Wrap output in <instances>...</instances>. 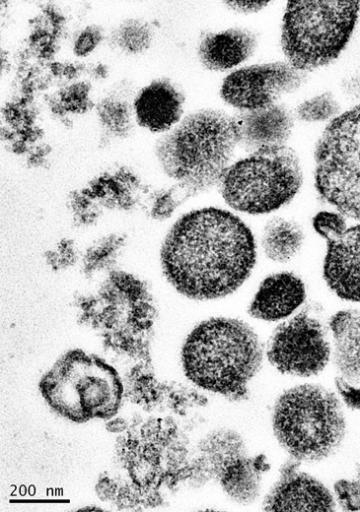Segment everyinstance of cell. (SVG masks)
<instances>
[{
    "label": "cell",
    "mask_w": 360,
    "mask_h": 512,
    "mask_svg": "<svg viewBox=\"0 0 360 512\" xmlns=\"http://www.w3.org/2000/svg\"><path fill=\"white\" fill-rule=\"evenodd\" d=\"M160 258L166 279L180 294L214 300L234 293L249 278L257 247L241 218L225 209L205 207L173 224Z\"/></svg>",
    "instance_id": "1"
},
{
    "label": "cell",
    "mask_w": 360,
    "mask_h": 512,
    "mask_svg": "<svg viewBox=\"0 0 360 512\" xmlns=\"http://www.w3.org/2000/svg\"><path fill=\"white\" fill-rule=\"evenodd\" d=\"M239 146L235 115L200 109L181 119L157 142L156 154L164 172L177 182L186 199L219 184Z\"/></svg>",
    "instance_id": "2"
},
{
    "label": "cell",
    "mask_w": 360,
    "mask_h": 512,
    "mask_svg": "<svg viewBox=\"0 0 360 512\" xmlns=\"http://www.w3.org/2000/svg\"><path fill=\"white\" fill-rule=\"evenodd\" d=\"M262 361L258 335L234 318L214 317L199 323L181 350L183 371L192 383L229 397L245 394Z\"/></svg>",
    "instance_id": "3"
},
{
    "label": "cell",
    "mask_w": 360,
    "mask_h": 512,
    "mask_svg": "<svg viewBox=\"0 0 360 512\" xmlns=\"http://www.w3.org/2000/svg\"><path fill=\"white\" fill-rule=\"evenodd\" d=\"M274 435L298 462H318L334 454L343 443L347 422L339 396L315 384L284 391L272 412Z\"/></svg>",
    "instance_id": "4"
},
{
    "label": "cell",
    "mask_w": 360,
    "mask_h": 512,
    "mask_svg": "<svg viewBox=\"0 0 360 512\" xmlns=\"http://www.w3.org/2000/svg\"><path fill=\"white\" fill-rule=\"evenodd\" d=\"M39 390L55 413L75 423L112 418L124 391L110 364L80 349L62 355L39 381Z\"/></svg>",
    "instance_id": "5"
},
{
    "label": "cell",
    "mask_w": 360,
    "mask_h": 512,
    "mask_svg": "<svg viewBox=\"0 0 360 512\" xmlns=\"http://www.w3.org/2000/svg\"><path fill=\"white\" fill-rule=\"evenodd\" d=\"M359 12L358 1L287 2L281 28L286 61L305 73L335 61L353 35Z\"/></svg>",
    "instance_id": "6"
},
{
    "label": "cell",
    "mask_w": 360,
    "mask_h": 512,
    "mask_svg": "<svg viewBox=\"0 0 360 512\" xmlns=\"http://www.w3.org/2000/svg\"><path fill=\"white\" fill-rule=\"evenodd\" d=\"M303 183L297 153L289 146L261 148L233 162L224 172L219 191L235 211L262 215L291 202Z\"/></svg>",
    "instance_id": "7"
},
{
    "label": "cell",
    "mask_w": 360,
    "mask_h": 512,
    "mask_svg": "<svg viewBox=\"0 0 360 512\" xmlns=\"http://www.w3.org/2000/svg\"><path fill=\"white\" fill-rule=\"evenodd\" d=\"M314 162L318 194L360 222V103L328 123L316 143Z\"/></svg>",
    "instance_id": "8"
},
{
    "label": "cell",
    "mask_w": 360,
    "mask_h": 512,
    "mask_svg": "<svg viewBox=\"0 0 360 512\" xmlns=\"http://www.w3.org/2000/svg\"><path fill=\"white\" fill-rule=\"evenodd\" d=\"M331 355L325 327L308 312H300L278 325L266 349L267 359L276 370L298 377L321 373Z\"/></svg>",
    "instance_id": "9"
},
{
    "label": "cell",
    "mask_w": 360,
    "mask_h": 512,
    "mask_svg": "<svg viewBox=\"0 0 360 512\" xmlns=\"http://www.w3.org/2000/svg\"><path fill=\"white\" fill-rule=\"evenodd\" d=\"M305 80L306 73L287 61L249 65L224 78L220 96L239 111L256 110L277 104L281 97L298 90Z\"/></svg>",
    "instance_id": "10"
},
{
    "label": "cell",
    "mask_w": 360,
    "mask_h": 512,
    "mask_svg": "<svg viewBox=\"0 0 360 512\" xmlns=\"http://www.w3.org/2000/svg\"><path fill=\"white\" fill-rule=\"evenodd\" d=\"M333 493L318 479L299 470L298 461L286 463L263 501L265 511H333Z\"/></svg>",
    "instance_id": "11"
},
{
    "label": "cell",
    "mask_w": 360,
    "mask_h": 512,
    "mask_svg": "<svg viewBox=\"0 0 360 512\" xmlns=\"http://www.w3.org/2000/svg\"><path fill=\"white\" fill-rule=\"evenodd\" d=\"M323 278L338 298L360 302V222L326 242Z\"/></svg>",
    "instance_id": "12"
},
{
    "label": "cell",
    "mask_w": 360,
    "mask_h": 512,
    "mask_svg": "<svg viewBox=\"0 0 360 512\" xmlns=\"http://www.w3.org/2000/svg\"><path fill=\"white\" fill-rule=\"evenodd\" d=\"M306 287L302 279L288 271L267 276L254 294L248 313L251 317L275 322L291 316L305 301Z\"/></svg>",
    "instance_id": "13"
},
{
    "label": "cell",
    "mask_w": 360,
    "mask_h": 512,
    "mask_svg": "<svg viewBox=\"0 0 360 512\" xmlns=\"http://www.w3.org/2000/svg\"><path fill=\"white\" fill-rule=\"evenodd\" d=\"M235 118L238 123L239 146L251 152L286 145L294 127L292 112L279 103L256 110L239 111Z\"/></svg>",
    "instance_id": "14"
},
{
    "label": "cell",
    "mask_w": 360,
    "mask_h": 512,
    "mask_svg": "<svg viewBox=\"0 0 360 512\" xmlns=\"http://www.w3.org/2000/svg\"><path fill=\"white\" fill-rule=\"evenodd\" d=\"M184 96L167 79H158L141 89L134 100L137 123L154 133L171 130L182 119Z\"/></svg>",
    "instance_id": "15"
},
{
    "label": "cell",
    "mask_w": 360,
    "mask_h": 512,
    "mask_svg": "<svg viewBox=\"0 0 360 512\" xmlns=\"http://www.w3.org/2000/svg\"><path fill=\"white\" fill-rule=\"evenodd\" d=\"M256 47L253 32L234 27L206 34L199 43L197 54L206 69L227 71L249 59Z\"/></svg>",
    "instance_id": "16"
},
{
    "label": "cell",
    "mask_w": 360,
    "mask_h": 512,
    "mask_svg": "<svg viewBox=\"0 0 360 512\" xmlns=\"http://www.w3.org/2000/svg\"><path fill=\"white\" fill-rule=\"evenodd\" d=\"M332 359L341 378L360 383V309H344L329 320Z\"/></svg>",
    "instance_id": "17"
},
{
    "label": "cell",
    "mask_w": 360,
    "mask_h": 512,
    "mask_svg": "<svg viewBox=\"0 0 360 512\" xmlns=\"http://www.w3.org/2000/svg\"><path fill=\"white\" fill-rule=\"evenodd\" d=\"M267 463L263 456H244L220 474V483L225 493L239 504L253 503L260 495L262 473Z\"/></svg>",
    "instance_id": "18"
},
{
    "label": "cell",
    "mask_w": 360,
    "mask_h": 512,
    "mask_svg": "<svg viewBox=\"0 0 360 512\" xmlns=\"http://www.w3.org/2000/svg\"><path fill=\"white\" fill-rule=\"evenodd\" d=\"M304 232L291 219L275 216L264 225L260 244L265 256L276 263L291 261L302 249Z\"/></svg>",
    "instance_id": "19"
},
{
    "label": "cell",
    "mask_w": 360,
    "mask_h": 512,
    "mask_svg": "<svg viewBox=\"0 0 360 512\" xmlns=\"http://www.w3.org/2000/svg\"><path fill=\"white\" fill-rule=\"evenodd\" d=\"M208 461L219 472L246 456V446L242 437L232 430H220L207 437L201 448Z\"/></svg>",
    "instance_id": "20"
},
{
    "label": "cell",
    "mask_w": 360,
    "mask_h": 512,
    "mask_svg": "<svg viewBox=\"0 0 360 512\" xmlns=\"http://www.w3.org/2000/svg\"><path fill=\"white\" fill-rule=\"evenodd\" d=\"M295 113L301 121L319 123L330 122L342 112L335 96L326 91L300 103L295 109Z\"/></svg>",
    "instance_id": "21"
},
{
    "label": "cell",
    "mask_w": 360,
    "mask_h": 512,
    "mask_svg": "<svg viewBox=\"0 0 360 512\" xmlns=\"http://www.w3.org/2000/svg\"><path fill=\"white\" fill-rule=\"evenodd\" d=\"M114 41L122 51L129 54H139L150 46L152 31L146 22L139 19H129L117 28Z\"/></svg>",
    "instance_id": "22"
},
{
    "label": "cell",
    "mask_w": 360,
    "mask_h": 512,
    "mask_svg": "<svg viewBox=\"0 0 360 512\" xmlns=\"http://www.w3.org/2000/svg\"><path fill=\"white\" fill-rule=\"evenodd\" d=\"M314 231L327 241L340 237L348 228L346 217L338 211H320L312 219Z\"/></svg>",
    "instance_id": "23"
},
{
    "label": "cell",
    "mask_w": 360,
    "mask_h": 512,
    "mask_svg": "<svg viewBox=\"0 0 360 512\" xmlns=\"http://www.w3.org/2000/svg\"><path fill=\"white\" fill-rule=\"evenodd\" d=\"M125 104L113 100H103L99 114L101 121L110 129L123 131L130 128V114Z\"/></svg>",
    "instance_id": "24"
},
{
    "label": "cell",
    "mask_w": 360,
    "mask_h": 512,
    "mask_svg": "<svg viewBox=\"0 0 360 512\" xmlns=\"http://www.w3.org/2000/svg\"><path fill=\"white\" fill-rule=\"evenodd\" d=\"M335 501L342 509L348 511L360 510V481L356 479H341L334 484Z\"/></svg>",
    "instance_id": "25"
},
{
    "label": "cell",
    "mask_w": 360,
    "mask_h": 512,
    "mask_svg": "<svg viewBox=\"0 0 360 512\" xmlns=\"http://www.w3.org/2000/svg\"><path fill=\"white\" fill-rule=\"evenodd\" d=\"M102 31L98 26L90 25L83 29L74 41L73 52L77 56H86L101 42Z\"/></svg>",
    "instance_id": "26"
},
{
    "label": "cell",
    "mask_w": 360,
    "mask_h": 512,
    "mask_svg": "<svg viewBox=\"0 0 360 512\" xmlns=\"http://www.w3.org/2000/svg\"><path fill=\"white\" fill-rule=\"evenodd\" d=\"M335 386L344 404L353 410L360 411V388L341 377L336 378Z\"/></svg>",
    "instance_id": "27"
},
{
    "label": "cell",
    "mask_w": 360,
    "mask_h": 512,
    "mask_svg": "<svg viewBox=\"0 0 360 512\" xmlns=\"http://www.w3.org/2000/svg\"><path fill=\"white\" fill-rule=\"evenodd\" d=\"M224 4L231 10L241 14H253L270 4L268 1H227Z\"/></svg>",
    "instance_id": "28"
},
{
    "label": "cell",
    "mask_w": 360,
    "mask_h": 512,
    "mask_svg": "<svg viewBox=\"0 0 360 512\" xmlns=\"http://www.w3.org/2000/svg\"><path fill=\"white\" fill-rule=\"evenodd\" d=\"M344 91L351 98H360V77L351 76L344 82Z\"/></svg>",
    "instance_id": "29"
},
{
    "label": "cell",
    "mask_w": 360,
    "mask_h": 512,
    "mask_svg": "<svg viewBox=\"0 0 360 512\" xmlns=\"http://www.w3.org/2000/svg\"><path fill=\"white\" fill-rule=\"evenodd\" d=\"M126 427L127 423L123 418H114L106 424L107 430L114 433L122 432Z\"/></svg>",
    "instance_id": "30"
},
{
    "label": "cell",
    "mask_w": 360,
    "mask_h": 512,
    "mask_svg": "<svg viewBox=\"0 0 360 512\" xmlns=\"http://www.w3.org/2000/svg\"><path fill=\"white\" fill-rule=\"evenodd\" d=\"M358 480H360V464H359V467H358V470H357V477H356Z\"/></svg>",
    "instance_id": "31"
}]
</instances>
